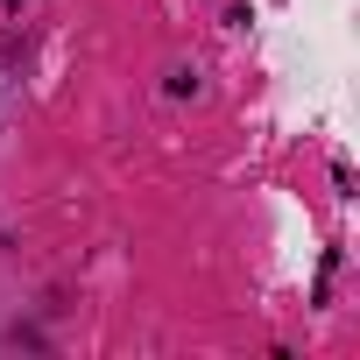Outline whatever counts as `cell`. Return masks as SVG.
<instances>
[{"mask_svg":"<svg viewBox=\"0 0 360 360\" xmlns=\"http://www.w3.org/2000/svg\"><path fill=\"white\" fill-rule=\"evenodd\" d=\"M169 92H176V99H191V92H198V71H191V64H176V71H169Z\"/></svg>","mask_w":360,"mask_h":360,"instance_id":"1","label":"cell"}]
</instances>
